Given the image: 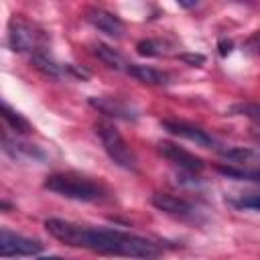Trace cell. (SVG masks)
Listing matches in <instances>:
<instances>
[{"label":"cell","mask_w":260,"mask_h":260,"mask_svg":"<svg viewBox=\"0 0 260 260\" xmlns=\"http://www.w3.org/2000/svg\"><path fill=\"white\" fill-rule=\"evenodd\" d=\"M47 232L71 246V248H83L106 256H122V258H138V260H150L156 258L162 248L138 234L116 230V228H102V225H85L61 217H49L45 221Z\"/></svg>","instance_id":"obj_1"},{"label":"cell","mask_w":260,"mask_h":260,"mask_svg":"<svg viewBox=\"0 0 260 260\" xmlns=\"http://www.w3.org/2000/svg\"><path fill=\"white\" fill-rule=\"evenodd\" d=\"M43 187L61 195V197L83 201V203H98V201L108 199V195H110L108 189L100 181H93V179L79 175V173H73V171L49 175L45 179Z\"/></svg>","instance_id":"obj_2"},{"label":"cell","mask_w":260,"mask_h":260,"mask_svg":"<svg viewBox=\"0 0 260 260\" xmlns=\"http://www.w3.org/2000/svg\"><path fill=\"white\" fill-rule=\"evenodd\" d=\"M95 134L100 136V142H102L106 154L110 156V160L114 165H118L126 171H132V173L138 171L136 154L132 152V148L128 146L124 136L116 130V126H112L108 122H98L95 124Z\"/></svg>","instance_id":"obj_3"},{"label":"cell","mask_w":260,"mask_h":260,"mask_svg":"<svg viewBox=\"0 0 260 260\" xmlns=\"http://www.w3.org/2000/svg\"><path fill=\"white\" fill-rule=\"evenodd\" d=\"M8 45L16 53H28L30 57L45 51L43 35L22 18H12L8 24Z\"/></svg>","instance_id":"obj_4"},{"label":"cell","mask_w":260,"mask_h":260,"mask_svg":"<svg viewBox=\"0 0 260 260\" xmlns=\"http://www.w3.org/2000/svg\"><path fill=\"white\" fill-rule=\"evenodd\" d=\"M43 250V244L39 240L20 236L8 228L0 230V254L2 258H12V256H37Z\"/></svg>","instance_id":"obj_5"},{"label":"cell","mask_w":260,"mask_h":260,"mask_svg":"<svg viewBox=\"0 0 260 260\" xmlns=\"http://www.w3.org/2000/svg\"><path fill=\"white\" fill-rule=\"evenodd\" d=\"M156 148H158V154H160V156H165L169 162H173L175 167H179V169H183V171H187V173H201V171L205 169V162H203L197 154L189 152L187 148H183V146L177 144V142L160 140V142L156 144Z\"/></svg>","instance_id":"obj_6"},{"label":"cell","mask_w":260,"mask_h":260,"mask_svg":"<svg viewBox=\"0 0 260 260\" xmlns=\"http://www.w3.org/2000/svg\"><path fill=\"white\" fill-rule=\"evenodd\" d=\"M160 126H162L167 132H171L173 136L185 138V140L195 142V144H199V146H205V148L215 146V138H213L207 130H203V128H199V126H195V124H191V122H183V120H162Z\"/></svg>","instance_id":"obj_7"},{"label":"cell","mask_w":260,"mask_h":260,"mask_svg":"<svg viewBox=\"0 0 260 260\" xmlns=\"http://www.w3.org/2000/svg\"><path fill=\"white\" fill-rule=\"evenodd\" d=\"M85 20L93 28H98L100 32H104V35H108L112 39H120L122 32H124V22L116 14H112V12L104 10V8H98V6L85 10Z\"/></svg>","instance_id":"obj_8"},{"label":"cell","mask_w":260,"mask_h":260,"mask_svg":"<svg viewBox=\"0 0 260 260\" xmlns=\"http://www.w3.org/2000/svg\"><path fill=\"white\" fill-rule=\"evenodd\" d=\"M89 104L98 112H102L110 118H118V120H126V122H130V120L134 122L138 118V112L130 104H126L118 98H89Z\"/></svg>","instance_id":"obj_9"},{"label":"cell","mask_w":260,"mask_h":260,"mask_svg":"<svg viewBox=\"0 0 260 260\" xmlns=\"http://www.w3.org/2000/svg\"><path fill=\"white\" fill-rule=\"evenodd\" d=\"M152 205L173 217H181V219H189L195 215V209L189 201L177 197V195H171V193H154L152 195Z\"/></svg>","instance_id":"obj_10"},{"label":"cell","mask_w":260,"mask_h":260,"mask_svg":"<svg viewBox=\"0 0 260 260\" xmlns=\"http://www.w3.org/2000/svg\"><path fill=\"white\" fill-rule=\"evenodd\" d=\"M2 150H4L8 156H12L14 160H24V158L43 160V158H45V154H43L37 146L26 144V142H20V140L12 138L8 132L2 134Z\"/></svg>","instance_id":"obj_11"},{"label":"cell","mask_w":260,"mask_h":260,"mask_svg":"<svg viewBox=\"0 0 260 260\" xmlns=\"http://www.w3.org/2000/svg\"><path fill=\"white\" fill-rule=\"evenodd\" d=\"M128 73L132 77H136L138 81L142 83H148V85H167L169 83V73L156 69V67H150V65H136V63H130L128 65Z\"/></svg>","instance_id":"obj_12"},{"label":"cell","mask_w":260,"mask_h":260,"mask_svg":"<svg viewBox=\"0 0 260 260\" xmlns=\"http://www.w3.org/2000/svg\"><path fill=\"white\" fill-rule=\"evenodd\" d=\"M93 55L104 63V65H108V67H112V69H116V71H128V61L116 51V49H112V47H108V45H104V43H95L93 45Z\"/></svg>","instance_id":"obj_13"},{"label":"cell","mask_w":260,"mask_h":260,"mask_svg":"<svg viewBox=\"0 0 260 260\" xmlns=\"http://www.w3.org/2000/svg\"><path fill=\"white\" fill-rule=\"evenodd\" d=\"M2 120L6 122V126H8L10 130H14V132H18V134H26V132L32 130L30 122H28L22 114H18L16 110H12L8 102H2Z\"/></svg>","instance_id":"obj_14"},{"label":"cell","mask_w":260,"mask_h":260,"mask_svg":"<svg viewBox=\"0 0 260 260\" xmlns=\"http://www.w3.org/2000/svg\"><path fill=\"white\" fill-rule=\"evenodd\" d=\"M136 51H138V55H142V57H160V55L167 53V51H165V45H162L160 41H152V39L140 41V43L136 45Z\"/></svg>","instance_id":"obj_15"},{"label":"cell","mask_w":260,"mask_h":260,"mask_svg":"<svg viewBox=\"0 0 260 260\" xmlns=\"http://www.w3.org/2000/svg\"><path fill=\"white\" fill-rule=\"evenodd\" d=\"M230 203L238 209H252V211H260V193H246V195H238L232 197Z\"/></svg>","instance_id":"obj_16"},{"label":"cell","mask_w":260,"mask_h":260,"mask_svg":"<svg viewBox=\"0 0 260 260\" xmlns=\"http://www.w3.org/2000/svg\"><path fill=\"white\" fill-rule=\"evenodd\" d=\"M181 59L187 61V63H191V65H201L205 61L203 55H193V53H185V55H181Z\"/></svg>","instance_id":"obj_17"},{"label":"cell","mask_w":260,"mask_h":260,"mask_svg":"<svg viewBox=\"0 0 260 260\" xmlns=\"http://www.w3.org/2000/svg\"><path fill=\"white\" fill-rule=\"evenodd\" d=\"M230 51H232V43L230 41H219V55L225 57Z\"/></svg>","instance_id":"obj_18"},{"label":"cell","mask_w":260,"mask_h":260,"mask_svg":"<svg viewBox=\"0 0 260 260\" xmlns=\"http://www.w3.org/2000/svg\"><path fill=\"white\" fill-rule=\"evenodd\" d=\"M248 177H250V179H254V181H258V183H260V169H258V171H252V173H248Z\"/></svg>","instance_id":"obj_19"},{"label":"cell","mask_w":260,"mask_h":260,"mask_svg":"<svg viewBox=\"0 0 260 260\" xmlns=\"http://www.w3.org/2000/svg\"><path fill=\"white\" fill-rule=\"evenodd\" d=\"M37 260H67V258H61V256H41Z\"/></svg>","instance_id":"obj_20"}]
</instances>
